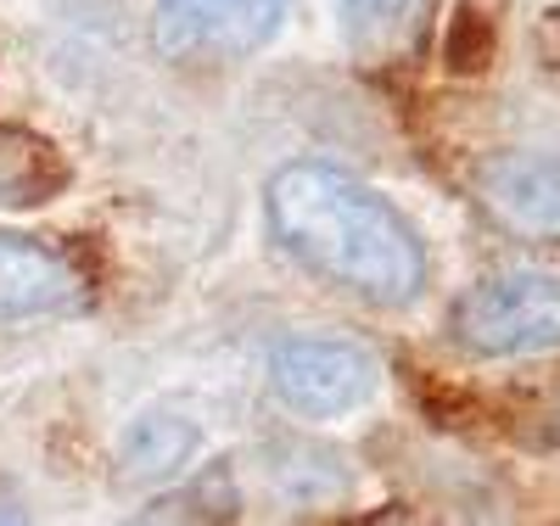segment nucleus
<instances>
[{"mask_svg":"<svg viewBox=\"0 0 560 526\" xmlns=\"http://www.w3.org/2000/svg\"><path fill=\"white\" fill-rule=\"evenodd\" d=\"M269 224L298 264L364 303L398 308L427 285V253H420L415 230L342 168H280L269 179Z\"/></svg>","mask_w":560,"mask_h":526,"instance_id":"obj_1","label":"nucleus"},{"mask_svg":"<svg viewBox=\"0 0 560 526\" xmlns=\"http://www.w3.org/2000/svg\"><path fill=\"white\" fill-rule=\"evenodd\" d=\"M454 342L482 359H516L560 348V274L555 269H499L477 280L448 314Z\"/></svg>","mask_w":560,"mask_h":526,"instance_id":"obj_2","label":"nucleus"},{"mask_svg":"<svg viewBox=\"0 0 560 526\" xmlns=\"http://www.w3.org/2000/svg\"><path fill=\"white\" fill-rule=\"evenodd\" d=\"M292 0H158V51L174 62L247 57L280 28Z\"/></svg>","mask_w":560,"mask_h":526,"instance_id":"obj_3","label":"nucleus"},{"mask_svg":"<svg viewBox=\"0 0 560 526\" xmlns=\"http://www.w3.org/2000/svg\"><path fill=\"white\" fill-rule=\"evenodd\" d=\"M275 393L287 398V409L298 414H348L359 409L370 393H376V359H370L359 342H319V337H303V342H280L275 348Z\"/></svg>","mask_w":560,"mask_h":526,"instance_id":"obj_4","label":"nucleus"},{"mask_svg":"<svg viewBox=\"0 0 560 526\" xmlns=\"http://www.w3.org/2000/svg\"><path fill=\"white\" fill-rule=\"evenodd\" d=\"M482 208L516 235L560 242V157L544 152H499L477 168Z\"/></svg>","mask_w":560,"mask_h":526,"instance_id":"obj_5","label":"nucleus"},{"mask_svg":"<svg viewBox=\"0 0 560 526\" xmlns=\"http://www.w3.org/2000/svg\"><path fill=\"white\" fill-rule=\"evenodd\" d=\"M84 297V280L68 258L28 235H0V319L62 314Z\"/></svg>","mask_w":560,"mask_h":526,"instance_id":"obj_6","label":"nucleus"},{"mask_svg":"<svg viewBox=\"0 0 560 526\" xmlns=\"http://www.w3.org/2000/svg\"><path fill=\"white\" fill-rule=\"evenodd\" d=\"M68 185V163L51 140L0 129V208H39Z\"/></svg>","mask_w":560,"mask_h":526,"instance_id":"obj_7","label":"nucleus"},{"mask_svg":"<svg viewBox=\"0 0 560 526\" xmlns=\"http://www.w3.org/2000/svg\"><path fill=\"white\" fill-rule=\"evenodd\" d=\"M420 23H427V0H342V34L364 62L404 57Z\"/></svg>","mask_w":560,"mask_h":526,"instance_id":"obj_8","label":"nucleus"},{"mask_svg":"<svg viewBox=\"0 0 560 526\" xmlns=\"http://www.w3.org/2000/svg\"><path fill=\"white\" fill-rule=\"evenodd\" d=\"M191 443H197V432H191L185 420H174V414H147V420L129 425V437H124V448H118V465H124L129 482H147V476H168L185 454H191Z\"/></svg>","mask_w":560,"mask_h":526,"instance_id":"obj_9","label":"nucleus"},{"mask_svg":"<svg viewBox=\"0 0 560 526\" xmlns=\"http://www.w3.org/2000/svg\"><path fill=\"white\" fill-rule=\"evenodd\" d=\"M443 57H448L454 73L488 68V57H493V23L477 12V0H465V7H459V17H454V28H448V45H443Z\"/></svg>","mask_w":560,"mask_h":526,"instance_id":"obj_10","label":"nucleus"}]
</instances>
